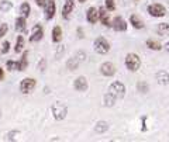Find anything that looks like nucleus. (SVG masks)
<instances>
[{
	"mask_svg": "<svg viewBox=\"0 0 169 142\" xmlns=\"http://www.w3.org/2000/svg\"><path fill=\"white\" fill-rule=\"evenodd\" d=\"M45 18L46 20H51L54 16H55V11H56V7H55V2L54 0H45Z\"/></svg>",
	"mask_w": 169,
	"mask_h": 142,
	"instance_id": "nucleus-8",
	"label": "nucleus"
},
{
	"mask_svg": "<svg viewBox=\"0 0 169 142\" xmlns=\"http://www.w3.org/2000/svg\"><path fill=\"white\" fill-rule=\"evenodd\" d=\"M30 10H31V9H30V4H28V3H23V4H21L20 11H21V14H23V17H26V18H27V17L30 16Z\"/></svg>",
	"mask_w": 169,
	"mask_h": 142,
	"instance_id": "nucleus-27",
	"label": "nucleus"
},
{
	"mask_svg": "<svg viewBox=\"0 0 169 142\" xmlns=\"http://www.w3.org/2000/svg\"><path fill=\"white\" fill-rule=\"evenodd\" d=\"M130 21H131V24H133L134 28H138V30L144 28V21L141 20L138 16H135V14H133V16L130 17Z\"/></svg>",
	"mask_w": 169,
	"mask_h": 142,
	"instance_id": "nucleus-17",
	"label": "nucleus"
},
{
	"mask_svg": "<svg viewBox=\"0 0 169 142\" xmlns=\"http://www.w3.org/2000/svg\"><path fill=\"white\" fill-rule=\"evenodd\" d=\"M114 103H116V97L113 96L111 93H107L106 96H104V104H106L107 107H111L113 104H114Z\"/></svg>",
	"mask_w": 169,
	"mask_h": 142,
	"instance_id": "nucleus-23",
	"label": "nucleus"
},
{
	"mask_svg": "<svg viewBox=\"0 0 169 142\" xmlns=\"http://www.w3.org/2000/svg\"><path fill=\"white\" fill-rule=\"evenodd\" d=\"M11 7H13V4H11V2H9V0H4V2L0 3V10L3 11V13H7L9 10H11Z\"/></svg>",
	"mask_w": 169,
	"mask_h": 142,
	"instance_id": "nucleus-25",
	"label": "nucleus"
},
{
	"mask_svg": "<svg viewBox=\"0 0 169 142\" xmlns=\"http://www.w3.org/2000/svg\"><path fill=\"white\" fill-rule=\"evenodd\" d=\"M73 86H75V89L78 90V92H86L87 90V80L86 77H78L76 80H75V83H73Z\"/></svg>",
	"mask_w": 169,
	"mask_h": 142,
	"instance_id": "nucleus-12",
	"label": "nucleus"
},
{
	"mask_svg": "<svg viewBox=\"0 0 169 142\" xmlns=\"http://www.w3.org/2000/svg\"><path fill=\"white\" fill-rule=\"evenodd\" d=\"M147 46H149V48L154 49V51H159V49H161V44H159L158 41H155V40H148V41H147Z\"/></svg>",
	"mask_w": 169,
	"mask_h": 142,
	"instance_id": "nucleus-26",
	"label": "nucleus"
},
{
	"mask_svg": "<svg viewBox=\"0 0 169 142\" xmlns=\"http://www.w3.org/2000/svg\"><path fill=\"white\" fill-rule=\"evenodd\" d=\"M79 2H80V3H85V0H79Z\"/></svg>",
	"mask_w": 169,
	"mask_h": 142,
	"instance_id": "nucleus-38",
	"label": "nucleus"
},
{
	"mask_svg": "<svg viewBox=\"0 0 169 142\" xmlns=\"http://www.w3.org/2000/svg\"><path fill=\"white\" fill-rule=\"evenodd\" d=\"M7 30H9V27H7V24H0V38L3 35H6Z\"/></svg>",
	"mask_w": 169,
	"mask_h": 142,
	"instance_id": "nucleus-31",
	"label": "nucleus"
},
{
	"mask_svg": "<svg viewBox=\"0 0 169 142\" xmlns=\"http://www.w3.org/2000/svg\"><path fill=\"white\" fill-rule=\"evenodd\" d=\"M85 59V53L83 52H79V53H76L75 56H72L69 61H68V63H66V66H68V69H70V70H75L79 66V63L82 62V61Z\"/></svg>",
	"mask_w": 169,
	"mask_h": 142,
	"instance_id": "nucleus-7",
	"label": "nucleus"
},
{
	"mask_svg": "<svg viewBox=\"0 0 169 142\" xmlns=\"http://www.w3.org/2000/svg\"><path fill=\"white\" fill-rule=\"evenodd\" d=\"M23 46H24V38H23V35H18L17 37L16 46H14V51H16L17 53L21 52V51H23Z\"/></svg>",
	"mask_w": 169,
	"mask_h": 142,
	"instance_id": "nucleus-22",
	"label": "nucleus"
},
{
	"mask_svg": "<svg viewBox=\"0 0 169 142\" xmlns=\"http://www.w3.org/2000/svg\"><path fill=\"white\" fill-rule=\"evenodd\" d=\"M45 66H46V62H45V59H41V62L38 63V69H40L41 72H44V70H45Z\"/></svg>",
	"mask_w": 169,
	"mask_h": 142,
	"instance_id": "nucleus-33",
	"label": "nucleus"
},
{
	"mask_svg": "<svg viewBox=\"0 0 169 142\" xmlns=\"http://www.w3.org/2000/svg\"><path fill=\"white\" fill-rule=\"evenodd\" d=\"M107 129H109V124H107L106 121H99L96 124V128H95V131H96L97 134H103V132H106Z\"/></svg>",
	"mask_w": 169,
	"mask_h": 142,
	"instance_id": "nucleus-19",
	"label": "nucleus"
},
{
	"mask_svg": "<svg viewBox=\"0 0 169 142\" xmlns=\"http://www.w3.org/2000/svg\"><path fill=\"white\" fill-rule=\"evenodd\" d=\"M35 85H37V82H35V79H33V77H26V79H23L20 83L21 93H24V94L31 93L34 90V87H35Z\"/></svg>",
	"mask_w": 169,
	"mask_h": 142,
	"instance_id": "nucleus-5",
	"label": "nucleus"
},
{
	"mask_svg": "<svg viewBox=\"0 0 169 142\" xmlns=\"http://www.w3.org/2000/svg\"><path fill=\"white\" fill-rule=\"evenodd\" d=\"M86 18H87V21H89L90 24H95L97 21V18H99V11H97L95 7H90V9H87Z\"/></svg>",
	"mask_w": 169,
	"mask_h": 142,
	"instance_id": "nucleus-14",
	"label": "nucleus"
},
{
	"mask_svg": "<svg viewBox=\"0 0 169 142\" xmlns=\"http://www.w3.org/2000/svg\"><path fill=\"white\" fill-rule=\"evenodd\" d=\"M137 87H138V92H141V93H147L148 92V85H147L145 82H138V85H137Z\"/></svg>",
	"mask_w": 169,
	"mask_h": 142,
	"instance_id": "nucleus-28",
	"label": "nucleus"
},
{
	"mask_svg": "<svg viewBox=\"0 0 169 142\" xmlns=\"http://www.w3.org/2000/svg\"><path fill=\"white\" fill-rule=\"evenodd\" d=\"M73 7H75V0H66V2H65V4H63V9H62L63 18H68V16L72 13Z\"/></svg>",
	"mask_w": 169,
	"mask_h": 142,
	"instance_id": "nucleus-13",
	"label": "nucleus"
},
{
	"mask_svg": "<svg viewBox=\"0 0 169 142\" xmlns=\"http://www.w3.org/2000/svg\"><path fill=\"white\" fill-rule=\"evenodd\" d=\"M99 18L102 21V24H104L106 27H111V21L109 18V13H106L104 9H100L99 10Z\"/></svg>",
	"mask_w": 169,
	"mask_h": 142,
	"instance_id": "nucleus-15",
	"label": "nucleus"
},
{
	"mask_svg": "<svg viewBox=\"0 0 169 142\" xmlns=\"http://www.w3.org/2000/svg\"><path fill=\"white\" fill-rule=\"evenodd\" d=\"M37 6H44V3H45V0H35Z\"/></svg>",
	"mask_w": 169,
	"mask_h": 142,
	"instance_id": "nucleus-35",
	"label": "nucleus"
},
{
	"mask_svg": "<svg viewBox=\"0 0 169 142\" xmlns=\"http://www.w3.org/2000/svg\"><path fill=\"white\" fill-rule=\"evenodd\" d=\"M27 56H28V52H24L23 53V58H21V61L18 62V70H26L27 69Z\"/></svg>",
	"mask_w": 169,
	"mask_h": 142,
	"instance_id": "nucleus-24",
	"label": "nucleus"
},
{
	"mask_svg": "<svg viewBox=\"0 0 169 142\" xmlns=\"http://www.w3.org/2000/svg\"><path fill=\"white\" fill-rule=\"evenodd\" d=\"M100 72H102L104 76H113V75L116 73V66L113 65L111 62H106L100 66Z\"/></svg>",
	"mask_w": 169,
	"mask_h": 142,
	"instance_id": "nucleus-11",
	"label": "nucleus"
},
{
	"mask_svg": "<svg viewBox=\"0 0 169 142\" xmlns=\"http://www.w3.org/2000/svg\"><path fill=\"white\" fill-rule=\"evenodd\" d=\"M9 49H10V42H9V41H4V42H3V48H2V52L7 53V52H9Z\"/></svg>",
	"mask_w": 169,
	"mask_h": 142,
	"instance_id": "nucleus-32",
	"label": "nucleus"
},
{
	"mask_svg": "<svg viewBox=\"0 0 169 142\" xmlns=\"http://www.w3.org/2000/svg\"><path fill=\"white\" fill-rule=\"evenodd\" d=\"M106 7L109 11H113L116 9V4H114V0H106Z\"/></svg>",
	"mask_w": 169,
	"mask_h": 142,
	"instance_id": "nucleus-30",
	"label": "nucleus"
},
{
	"mask_svg": "<svg viewBox=\"0 0 169 142\" xmlns=\"http://www.w3.org/2000/svg\"><path fill=\"white\" fill-rule=\"evenodd\" d=\"M111 27L116 31H126L127 30V23H126V20H124L123 17L119 16V17H116V18L113 20Z\"/></svg>",
	"mask_w": 169,
	"mask_h": 142,
	"instance_id": "nucleus-10",
	"label": "nucleus"
},
{
	"mask_svg": "<svg viewBox=\"0 0 169 142\" xmlns=\"http://www.w3.org/2000/svg\"><path fill=\"white\" fill-rule=\"evenodd\" d=\"M42 37H44V30H42V27H41L40 24L34 26L33 33H31V37H30V41H31V42H37V41L42 40Z\"/></svg>",
	"mask_w": 169,
	"mask_h": 142,
	"instance_id": "nucleus-9",
	"label": "nucleus"
},
{
	"mask_svg": "<svg viewBox=\"0 0 169 142\" xmlns=\"http://www.w3.org/2000/svg\"><path fill=\"white\" fill-rule=\"evenodd\" d=\"M51 111H52V116L55 120H58V121H61V120H63L65 117H66L68 114V108L65 104H62V103L56 101L52 104V107H51Z\"/></svg>",
	"mask_w": 169,
	"mask_h": 142,
	"instance_id": "nucleus-1",
	"label": "nucleus"
},
{
	"mask_svg": "<svg viewBox=\"0 0 169 142\" xmlns=\"http://www.w3.org/2000/svg\"><path fill=\"white\" fill-rule=\"evenodd\" d=\"M109 92L116 99H120V97H124V94H126V86L121 82H113L109 87Z\"/></svg>",
	"mask_w": 169,
	"mask_h": 142,
	"instance_id": "nucleus-4",
	"label": "nucleus"
},
{
	"mask_svg": "<svg viewBox=\"0 0 169 142\" xmlns=\"http://www.w3.org/2000/svg\"><path fill=\"white\" fill-rule=\"evenodd\" d=\"M16 30L17 31H24L26 30V17H18L16 20Z\"/></svg>",
	"mask_w": 169,
	"mask_h": 142,
	"instance_id": "nucleus-20",
	"label": "nucleus"
},
{
	"mask_svg": "<svg viewBox=\"0 0 169 142\" xmlns=\"http://www.w3.org/2000/svg\"><path fill=\"white\" fill-rule=\"evenodd\" d=\"M156 80H158V83H161V85H168L169 73H166L165 70H159V72L156 73Z\"/></svg>",
	"mask_w": 169,
	"mask_h": 142,
	"instance_id": "nucleus-16",
	"label": "nucleus"
},
{
	"mask_svg": "<svg viewBox=\"0 0 169 142\" xmlns=\"http://www.w3.org/2000/svg\"><path fill=\"white\" fill-rule=\"evenodd\" d=\"M93 46H95V51H96L97 53H100V55H104V53H107L110 51L109 41H107L106 38H103V37L96 38V41H95Z\"/></svg>",
	"mask_w": 169,
	"mask_h": 142,
	"instance_id": "nucleus-3",
	"label": "nucleus"
},
{
	"mask_svg": "<svg viewBox=\"0 0 169 142\" xmlns=\"http://www.w3.org/2000/svg\"><path fill=\"white\" fill-rule=\"evenodd\" d=\"M62 40V30H61V27H54L52 30V41L54 42H59Z\"/></svg>",
	"mask_w": 169,
	"mask_h": 142,
	"instance_id": "nucleus-18",
	"label": "nucleus"
},
{
	"mask_svg": "<svg viewBox=\"0 0 169 142\" xmlns=\"http://www.w3.org/2000/svg\"><path fill=\"white\" fill-rule=\"evenodd\" d=\"M3 77H4V72H3V69L0 68V82L3 80Z\"/></svg>",
	"mask_w": 169,
	"mask_h": 142,
	"instance_id": "nucleus-36",
	"label": "nucleus"
},
{
	"mask_svg": "<svg viewBox=\"0 0 169 142\" xmlns=\"http://www.w3.org/2000/svg\"><path fill=\"white\" fill-rule=\"evenodd\" d=\"M126 66H127V69L131 70V72H137L139 69V66H141L139 56L135 55V53H128L126 56Z\"/></svg>",
	"mask_w": 169,
	"mask_h": 142,
	"instance_id": "nucleus-2",
	"label": "nucleus"
},
{
	"mask_svg": "<svg viewBox=\"0 0 169 142\" xmlns=\"http://www.w3.org/2000/svg\"><path fill=\"white\" fill-rule=\"evenodd\" d=\"M7 69H9V70H14V69L18 70V62H13V61H9V62H7Z\"/></svg>",
	"mask_w": 169,
	"mask_h": 142,
	"instance_id": "nucleus-29",
	"label": "nucleus"
},
{
	"mask_svg": "<svg viewBox=\"0 0 169 142\" xmlns=\"http://www.w3.org/2000/svg\"><path fill=\"white\" fill-rule=\"evenodd\" d=\"M158 33L161 34L162 37L169 35V24L168 23H161L158 26Z\"/></svg>",
	"mask_w": 169,
	"mask_h": 142,
	"instance_id": "nucleus-21",
	"label": "nucleus"
},
{
	"mask_svg": "<svg viewBox=\"0 0 169 142\" xmlns=\"http://www.w3.org/2000/svg\"><path fill=\"white\" fill-rule=\"evenodd\" d=\"M166 51H168V52H169V42L166 44Z\"/></svg>",
	"mask_w": 169,
	"mask_h": 142,
	"instance_id": "nucleus-37",
	"label": "nucleus"
},
{
	"mask_svg": "<svg viewBox=\"0 0 169 142\" xmlns=\"http://www.w3.org/2000/svg\"><path fill=\"white\" fill-rule=\"evenodd\" d=\"M14 134H17V131H13V132H10V134H9V135H7V139H9V141H13L14 139Z\"/></svg>",
	"mask_w": 169,
	"mask_h": 142,
	"instance_id": "nucleus-34",
	"label": "nucleus"
},
{
	"mask_svg": "<svg viewBox=\"0 0 169 142\" xmlns=\"http://www.w3.org/2000/svg\"><path fill=\"white\" fill-rule=\"evenodd\" d=\"M148 13L152 17H163L166 14V9L162 4H151L148 7Z\"/></svg>",
	"mask_w": 169,
	"mask_h": 142,
	"instance_id": "nucleus-6",
	"label": "nucleus"
},
{
	"mask_svg": "<svg viewBox=\"0 0 169 142\" xmlns=\"http://www.w3.org/2000/svg\"><path fill=\"white\" fill-rule=\"evenodd\" d=\"M0 116H2V111H0Z\"/></svg>",
	"mask_w": 169,
	"mask_h": 142,
	"instance_id": "nucleus-39",
	"label": "nucleus"
}]
</instances>
